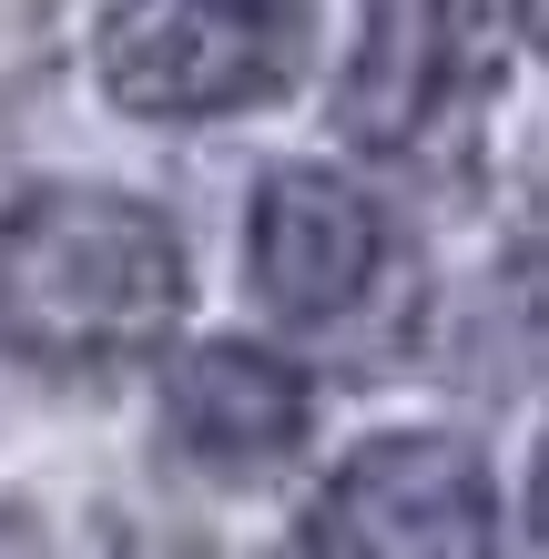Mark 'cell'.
Wrapping results in <instances>:
<instances>
[{
    "instance_id": "obj_1",
    "label": "cell",
    "mask_w": 549,
    "mask_h": 559,
    "mask_svg": "<svg viewBox=\"0 0 549 559\" xmlns=\"http://www.w3.org/2000/svg\"><path fill=\"white\" fill-rule=\"evenodd\" d=\"M193 316V254L122 183H31L0 214V356L41 377L153 367Z\"/></svg>"
},
{
    "instance_id": "obj_2",
    "label": "cell",
    "mask_w": 549,
    "mask_h": 559,
    "mask_svg": "<svg viewBox=\"0 0 549 559\" xmlns=\"http://www.w3.org/2000/svg\"><path fill=\"white\" fill-rule=\"evenodd\" d=\"M306 61L296 0H103L92 82L122 122L193 133V122L265 112Z\"/></svg>"
},
{
    "instance_id": "obj_3",
    "label": "cell",
    "mask_w": 549,
    "mask_h": 559,
    "mask_svg": "<svg viewBox=\"0 0 549 559\" xmlns=\"http://www.w3.org/2000/svg\"><path fill=\"white\" fill-rule=\"evenodd\" d=\"M296 559H509V499L458 427H377L306 488Z\"/></svg>"
},
{
    "instance_id": "obj_4",
    "label": "cell",
    "mask_w": 549,
    "mask_h": 559,
    "mask_svg": "<svg viewBox=\"0 0 549 559\" xmlns=\"http://www.w3.org/2000/svg\"><path fill=\"white\" fill-rule=\"evenodd\" d=\"M397 265L386 204L336 163H265L244 193V295L285 336H336L377 306Z\"/></svg>"
},
{
    "instance_id": "obj_5",
    "label": "cell",
    "mask_w": 549,
    "mask_h": 559,
    "mask_svg": "<svg viewBox=\"0 0 549 559\" xmlns=\"http://www.w3.org/2000/svg\"><path fill=\"white\" fill-rule=\"evenodd\" d=\"M164 448L214 488L285 478L315 438V377L265 336H193L164 346Z\"/></svg>"
},
{
    "instance_id": "obj_6",
    "label": "cell",
    "mask_w": 549,
    "mask_h": 559,
    "mask_svg": "<svg viewBox=\"0 0 549 559\" xmlns=\"http://www.w3.org/2000/svg\"><path fill=\"white\" fill-rule=\"evenodd\" d=\"M489 72L478 0H367L336 72V133L357 153H417Z\"/></svg>"
},
{
    "instance_id": "obj_7",
    "label": "cell",
    "mask_w": 549,
    "mask_h": 559,
    "mask_svg": "<svg viewBox=\"0 0 549 559\" xmlns=\"http://www.w3.org/2000/svg\"><path fill=\"white\" fill-rule=\"evenodd\" d=\"M0 559H11V549H0Z\"/></svg>"
}]
</instances>
